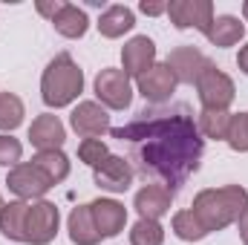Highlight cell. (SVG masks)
Returning a JSON list of instances; mask_svg holds the SVG:
<instances>
[{
  "mask_svg": "<svg viewBox=\"0 0 248 245\" xmlns=\"http://www.w3.org/2000/svg\"><path fill=\"white\" fill-rule=\"evenodd\" d=\"M110 133L113 138L127 144V162H133V173L144 179H159V184H165L173 196L190 179V173L199 170L205 138L187 104H150L139 110L133 122L113 127Z\"/></svg>",
  "mask_w": 248,
  "mask_h": 245,
  "instance_id": "cell-1",
  "label": "cell"
},
{
  "mask_svg": "<svg viewBox=\"0 0 248 245\" xmlns=\"http://www.w3.org/2000/svg\"><path fill=\"white\" fill-rule=\"evenodd\" d=\"M190 211H193V216L199 219V225L208 234L222 231V228L240 222V216L248 211V190L243 184H225V187L199 190L193 196Z\"/></svg>",
  "mask_w": 248,
  "mask_h": 245,
  "instance_id": "cell-2",
  "label": "cell"
},
{
  "mask_svg": "<svg viewBox=\"0 0 248 245\" xmlns=\"http://www.w3.org/2000/svg\"><path fill=\"white\" fill-rule=\"evenodd\" d=\"M84 92V69L72 61V55H55L41 75V98L46 107H69Z\"/></svg>",
  "mask_w": 248,
  "mask_h": 245,
  "instance_id": "cell-3",
  "label": "cell"
},
{
  "mask_svg": "<svg viewBox=\"0 0 248 245\" xmlns=\"http://www.w3.org/2000/svg\"><path fill=\"white\" fill-rule=\"evenodd\" d=\"M196 92H199V101H202V110H222L228 113V107L234 104V81L211 61L205 66V72L199 75L196 81Z\"/></svg>",
  "mask_w": 248,
  "mask_h": 245,
  "instance_id": "cell-4",
  "label": "cell"
},
{
  "mask_svg": "<svg viewBox=\"0 0 248 245\" xmlns=\"http://www.w3.org/2000/svg\"><path fill=\"white\" fill-rule=\"evenodd\" d=\"M58 222H61V214L52 202L46 199H38V202H29V214H26V245H49L58 234Z\"/></svg>",
  "mask_w": 248,
  "mask_h": 245,
  "instance_id": "cell-5",
  "label": "cell"
},
{
  "mask_svg": "<svg viewBox=\"0 0 248 245\" xmlns=\"http://www.w3.org/2000/svg\"><path fill=\"white\" fill-rule=\"evenodd\" d=\"M168 17L176 29H199L202 35H208L214 23V3L211 0H170Z\"/></svg>",
  "mask_w": 248,
  "mask_h": 245,
  "instance_id": "cell-6",
  "label": "cell"
},
{
  "mask_svg": "<svg viewBox=\"0 0 248 245\" xmlns=\"http://www.w3.org/2000/svg\"><path fill=\"white\" fill-rule=\"evenodd\" d=\"M95 95L107 110H127L133 101V84L124 69H101L95 75Z\"/></svg>",
  "mask_w": 248,
  "mask_h": 245,
  "instance_id": "cell-7",
  "label": "cell"
},
{
  "mask_svg": "<svg viewBox=\"0 0 248 245\" xmlns=\"http://www.w3.org/2000/svg\"><path fill=\"white\" fill-rule=\"evenodd\" d=\"M136 87H139V92L144 95L147 104L162 107L165 101H170V95H173V90H176V78H173V72L168 69V63H153L144 75L136 78Z\"/></svg>",
  "mask_w": 248,
  "mask_h": 245,
  "instance_id": "cell-8",
  "label": "cell"
},
{
  "mask_svg": "<svg viewBox=\"0 0 248 245\" xmlns=\"http://www.w3.org/2000/svg\"><path fill=\"white\" fill-rule=\"evenodd\" d=\"M133 165L124 159V156H116L110 153L107 159H101L95 168H93V179L101 190H110V193H124L130 184H133Z\"/></svg>",
  "mask_w": 248,
  "mask_h": 245,
  "instance_id": "cell-9",
  "label": "cell"
},
{
  "mask_svg": "<svg viewBox=\"0 0 248 245\" xmlns=\"http://www.w3.org/2000/svg\"><path fill=\"white\" fill-rule=\"evenodd\" d=\"M6 184H9V190L17 193L20 199H41V196L52 187V182H49L32 162L15 165V168L9 170V176H6Z\"/></svg>",
  "mask_w": 248,
  "mask_h": 245,
  "instance_id": "cell-10",
  "label": "cell"
},
{
  "mask_svg": "<svg viewBox=\"0 0 248 245\" xmlns=\"http://www.w3.org/2000/svg\"><path fill=\"white\" fill-rule=\"evenodd\" d=\"M165 63H168V69L173 72L176 84H190V87H193L211 61H208L196 46H176V49L168 55Z\"/></svg>",
  "mask_w": 248,
  "mask_h": 245,
  "instance_id": "cell-11",
  "label": "cell"
},
{
  "mask_svg": "<svg viewBox=\"0 0 248 245\" xmlns=\"http://www.w3.org/2000/svg\"><path fill=\"white\" fill-rule=\"evenodd\" d=\"M122 63H124V75H127V78L144 75V72L156 63V44H153L147 35L130 38L122 49Z\"/></svg>",
  "mask_w": 248,
  "mask_h": 245,
  "instance_id": "cell-12",
  "label": "cell"
},
{
  "mask_svg": "<svg viewBox=\"0 0 248 245\" xmlns=\"http://www.w3.org/2000/svg\"><path fill=\"white\" fill-rule=\"evenodd\" d=\"M69 124H72V130H75L78 136L95 138V136H101V133L110 130V116H107V110H104L101 104H95V101H81V104L72 110Z\"/></svg>",
  "mask_w": 248,
  "mask_h": 245,
  "instance_id": "cell-13",
  "label": "cell"
},
{
  "mask_svg": "<svg viewBox=\"0 0 248 245\" xmlns=\"http://www.w3.org/2000/svg\"><path fill=\"white\" fill-rule=\"evenodd\" d=\"M29 141H32V147H38V153H44V150H61V144L66 141V130H63L61 119L52 116V113L38 116L32 122V127H29Z\"/></svg>",
  "mask_w": 248,
  "mask_h": 245,
  "instance_id": "cell-14",
  "label": "cell"
},
{
  "mask_svg": "<svg viewBox=\"0 0 248 245\" xmlns=\"http://www.w3.org/2000/svg\"><path fill=\"white\" fill-rule=\"evenodd\" d=\"M170 202H173V193L165 187V184H144L136 199H133V208L139 211L141 219H162L168 211H170Z\"/></svg>",
  "mask_w": 248,
  "mask_h": 245,
  "instance_id": "cell-15",
  "label": "cell"
},
{
  "mask_svg": "<svg viewBox=\"0 0 248 245\" xmlns=\"http://www.w3.org/2000/svg\"><path fill=\"white\" fill-rule=\"evenodd\" d=\"M90 211H93V222L98 228L101 237H116L124 231V222H127V208L116 199H95L90 202Z\"/></svg>",
  "mask_w": 248,
  "mask_h": 245,
  "instance_id": "cell-16",
  "label": "cell"
},
{
  "mask_svg": "<svg viewBox=\"0 0 248 245\" xmlns=\"http://www.w3.org/2000/svg\"><path fill=\"white\" fill-rule=\"evenodd\" d=\"M66 231H69V240L75 245H98L101 243V234L93 222V211L90 205H75L69 219H66Z\"/></svg>",
  "mask_w": 248,
  "mask_h": 245,
  "instance_id": "cell-17",
  "label": "cell"
},
{
  "mask_svg": "<svg viewBox=\"0 0 248 245\" xmlns=\"http://www.w3.org/2000/svg\"><path fill=\"white\" fill-rule=\"evenodd\" d=\"M26 214H29V202L26 199H15L9 205H3L0 211V234L12 243H23L26 240Z\"/></svg>",
  "mask_w": 248,
  "mask_h": 245,
  "instance_id": "cell-18",
  "label": "cell"
},
{
  "mask_svg": "<svg viewBox=\"0 0 248 245\" xmlns=\"http://www.w3.org/2000/svg\"><path fill=\"white\" fill-rule=\"evenodd\" d=\"M136 26V15H133V9H127V6H107L104 12H101V17H98V32L104 35V38H110V41H116V38H122L124 32H130Z\"/></svg>",
  "mask_w": 248,
  "mask_h": 245,
  "instance_id": "cell-19",
  "label": "cell"
},
{
  "mask_svg": "<svg viewBox=\"0 0 248 245\" xmlns=\"http://www.w3.org/2000/svg\"><path fill=\"white\" fill-rule=\"evenodd\" d=\"M52 26H55L58 35L75 41V38H84V35H87V29H90V17H87V12L78 9L75 3H63L61 12H58L55 20H52Z\"/></svg>",
  "mask_w": 248,
  "mask_h": 245,
  "instance_id": "cell-20",
  "label": "cell"
},
{
  "mask_svg": "<svg viewBox=\"0 0 248 245\" xmlns=\"http://www.w3.org/2000/svg\"><path fill=\"white\" fill-rule=\"evenodd\" d=\"M243 35H246V26L240 23V17H234V15H219V17H214V23H211V29H208L205 38H208L214 46L225 49V46L240 44Z\"/></svg>",
  "mask_w": 248,
  "mask_h": 245,
  "instance_id": "cell-21",
  "label": "cell"
},
{
  "mask_svg": "<svg viewBox=\"0 0 248 245\" xmlns=\"http://www.w3.org/2000/svg\"><path fill=\"white\" fill-rule=\"evenodd\" d=\"M32 165L49 179L52 184H61L66 176H69V159L63 156L61 150H44L32 159Z\"/></svg>",
  "mask_w": 248,
  "mask_h": 245,
  "instance_id": "cell-22",
  "label": "cell"
},
{
  "mask_svg": "<svg viewBox=\"0 0 248 245\" xmlns=\"http://www.w3.org/2000/svg\"><path fill=\"white\" fill-rule=\"evenodd\" d=\"M196 127L205 138H228V127H231V113L222 110H202L196 116Z\"/></svg>",
  "mask_w": 248,
  "mask_h": 245,
  "instance_id": "cell-23",
  "label": "cell"
},
{
  "mask_svg": "<svg viewBox=\"0 0 248 245\" xmlns=\"http://www.w3.org/2000/svg\"><path fill=\"white\" fill-rule=\"evenodd\" d=\"M173 234L182 240V243H199V240H205L208 237V231L199 225V219L193 216V211L187 208V211H179V214H173Z\"/></svg>",
  "mask_w": 248,
  "mask_h": 245,
  "instance_id": "cell-24",
  "label": "cell"
},
{
  "mask_svg": "<svg viewBox=\"0 0 248 245\" xmlns=\"http://www.w3.org/2000/svg\"><path fill=\"white\" fill-rule=\"evenodd\" d=\"M23 101L15 95V92H0V130L3 133H12L17 130L23 122Z\"/></svg>",
  "mask_w": 248,
  "mask_h": 245,
  "instance_id": "cell-25",
  "label": "cell"
},
{
  "mask_svg": "<svg viewBox=\"0 0 248 245\" xmlns=\"http://www.w3.org/2000/svg\"><path fill=\"white\" fill-rule=\"evenodd\" d=\"M165 243V228L156 219H139L130 228V245H162Z\"/></svg>",
  "mask_w": 248,
  "mask_h": 245,
  "instance_id": "cell-26",
  "label": "cell"
},
{
  "mask_svg": "<svg viewBox=\"0 0 248 245\" xmlns=\"http://www.w3.org/2000/svg\"><path fill=\"white\" fill-rule=\"evenodd\" d=\"M228 147L237 153H248V113L231 116V127H228Z\"/></svg>",
  "mask_w": 248,
  "mask_h": 245,
  "instance_id": "cell-27",
  "label": "cell"
},
{
  "mask_svg": "<svg viewBox=\"0 0 248 245\" xmlns=\"http://www.w3.org/2000/svg\"><path fill=\"white\" fill-rule=\"evenodd\" d=\"M110 156V150H107V144L101 141V138H84L81 144H78V159L84 162V165H90V168H95L101 159H107Z\"/></svg>",
  "mask_w": 248,
  "mask_h": 245,
  "instance_id": "cell-28",
  "label": "cell"
},
{
  "mask_svg": "<svg viewBox=\"0 0 248 245\" xmlns=\"http://www.w3.org/2000/svg\"><path fill=\"white\" fill-rule=\"evenodd\" d=\"M20 156H23V144L17 138H12L9 133H0V168L20 165Z\"/></svg>",
  "mask_w": 248,
  "mask_h": 245,
  "instance_id": "cell-29",
  "label": "cell"
},
{
  "mask_svg": "<svg viewBox=\"0 0 248 245\" xmlns=\"http://www.w3.org/2000/svg\"><path fill=\"white\" fill-rule=\"evenodd\" d=\"M63 0H38V12L44 15V17H49V20H55V15L61 12Z\"/></svg>",
  "mask_w": 248,
  "mask_h": 245,
  "instance_id": "cell-30",
  "label": "cell"
},
{
  "mask_svg": "<svg viewBox=\"0 0 248 245\" xmlns=\"http://www.w3.org/2000/svg\"><path fill=\"white\" fill-rule=\"evenodd\" d=\"M139 9H141L144 15H150V17H156V15H168V3H156V0H141Z\"/></svg>",
  "mask_w": 248,
  "mask_h": 245,
  "instance_id": "cell-31",
  "label": "cell"
},
{
  "mask_svg": "<svg viewBox=\"0 0 248 245\" xmlns=\"http://www.w3.org/2000/svg\"><path fill=\"white\" fill-rule=\"evenodd\" d=\"M237 66H240V69L248 75V44L240 49V55H237Z\"/></svg>",
  "mask_w": 248,
  "mask_h": 245,
  "instance_id": "cell-32",
  "label": "cell"
},
{
  "mask_svg": "<svg viewBox=\"0 0 248 245\" xmlns=\"http://www.w3.org/2000/svg\"><path fill=\"white\" fill-rule=\"evenodd\" d=\"M240 237H243V243L248 245V211L240 216Z\"/></svg>",
  "mask_w": 248,
  "mask_h": 245,
  "instance_id": "cell-33",
  "label": "cell"
},
{
  "mask_svg": "<svg viewBox=\"0 0 248 245\" xmlns=\"http://www.w3.org/2000/svg\"><path fill=\"white\" fill-rule=\"evenodd\" d=\"M243 17H246V20H248V0H246V3H243Z\"/></svg>",
  "mask_w": 248,
  "mask_h": 245,
  "instance_id": "cell-34",
  "label": "cell"
},
{
  "mask_svg": "<svg viewBox=\"0 0 248 245\" xmlns=\"http://www.w3.org/2000/svg\"><path fill=\"white\" fill-rule=\"evenodd\" d=\"M3 205H6V202H3V196H0V211H3Z\"/></svg>",
  "mask_w": 248,
  "mask_h": 245,
  "instance_id": "cell-35",
  "label": "cell"
}]
</instances>
